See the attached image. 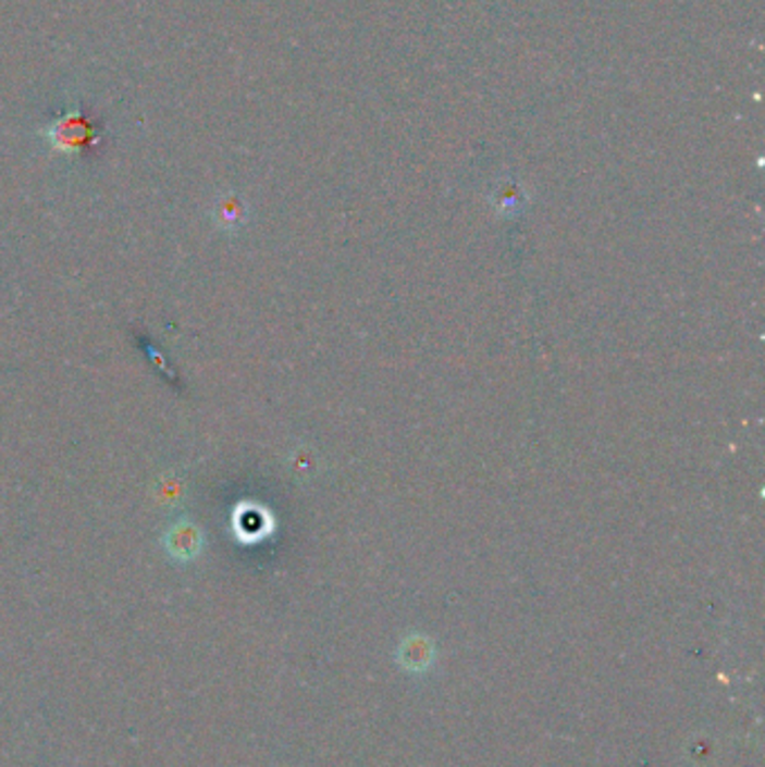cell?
I'll use <instances>...</instances> for the list:
<instances>
[{
    "label": "cell",
    "mask_w": 765,
    "mask_h": 767,
    "mask_svg": "<svg viewBox=\"0 0 765 767\" xmlns=\"http://www.w3.org/2000/svg\"><path fill=\"white\" fill-rule=\"evenodd\" d=\"M46 137L50 139L52 149L61 153H79L95 141V128L82 113H65L48 126Z\"/></svg>",
    "instance_id": "6da1fadb"
},
{
    "label": "cell",
    "mask_w": 765,
    "mask_h": 767,
    "mask_svg": "<svg viewBox=\"0 0 765 767\" xmlns=\"http://www.w3.org/2000/svg\"><path fill=\"white\" fill-rule=\"evenodd\" d=\"M202 530L189 521L180 519L175 521L166 532H164V550L169 553L171 559L180 564H189L202 553Z\"/></svg>",
    "instance_id": "7a4b0ae2"
}]
</instances>
